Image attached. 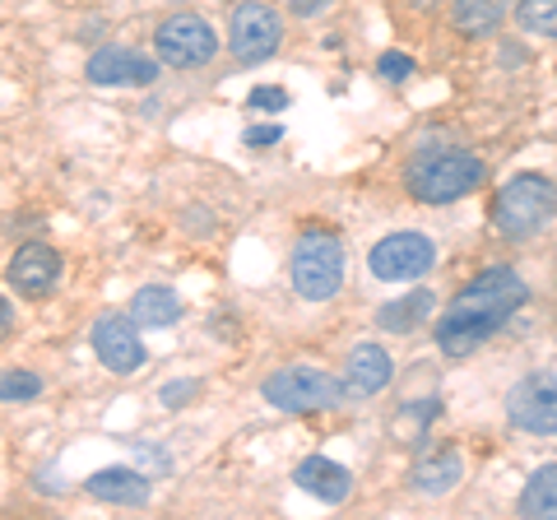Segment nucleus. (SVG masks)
Masks as SVG:
<instances>
[{
  "instance_id": "obj_1",
  "label": "nucleus",
  "mask_w": 557,
  "mask_h": 520,
  "mask_svg": "<svg viewBox=\"0 0 557 520\" xmlns=\"http://www.w3.org/2000/svg\"><path fill=\"white\" fill-rule=\"evenodd\" d=\"M525 293L530 288L520 284V274L507 265L474 274V280L456 293V302L446 307V317L437 321V349L446 358H469L483 339H493L502 325L516 317Z\"/></svg>"
},
{
  "instance_id": "obj_2",
  "label": "nucleus",
  "mask_w": 557,
  "mask_h": 520,
  "mask_svg": "<svg viewBox=\"0 0 557 520\" xmlns=\"http://www.w3.org/2000/svg\"><path fill=\"white\" fill-rule=\"evenodd\" d=\"M479 182H483V159H474V153H465V149H450V145L423 149L405 163L409 196L423 205H450V200L469 196V190H479Z\"/></svg>"
},
{
  "instance_id": "obj_3",
  "label": "nucleus",
  "mask_w": 557,
  "mask_h": 520,
  "mask_svg": "<svg viewBox=\"0 0 557 520\" xmlns=\"http://www.w3.org/2000/svg\"><path fill=\"white\" fill-rule=\"evenodd\" d=\"M557 214V186L548 177H539V172H520L502 186V196L493 205V223L502 237L511 242H525L534 233H544Z\"/></svg>"
},
{
  "instance_id": "obj_4",
  "label": "nucleus",
  "mask_w": 557,
  "mask_h": 520,
  "mask_svg": "<svg viewBox=\"0 0 557 520\" xmlns=\"http://www.w3.org/2000/svg\"><path fill=\"white\" fill-rule=\"evenodd\" d=\"M344 284V242L325 228H311L293 247V288L307 302H330Z\"/></svg>"
},
{
  "instance_id": "obj_5",
  "label": "nucleus",
  "mask_w": 557,
  "mask_h": 520,
  "mask_svg": "<svg viewBox=\"0 0 557 520\" xmlns=\"http://www.w3.org/2000/svg\"><path fill=\"white\" fill-rule=\"evenodd\" d=\"M260 395H265V405L284 409V413H311V409H335L348 395V386H339V381L321 368H302L298 362V368L265 376Z\"/></svg>"
},
{
  "instance_id": "obj_6",
  "label": "nucleus",
  "mask_w": 557,
  "mask_h": 520,
  "mask_svg": "<svg viewBox=\"0 0 557 520\" xmlns=\"http://www.w3.org/2000/svg\"><path fill=\"white\" fill-rule=\"evenodd\" d=\"M153 47H159V57L168 65H177V71H196V65L214 61L219 33L209 28V20H200V14H172V20H163L159 33H153Z\"/></svg>"
},
{
  "instance_id": "obj_7",
  "label": "nucleus",
  "mask_w": 557,
  "mask_h": 520,
  "mask_svg": "<svg viewBox=\"0 0 557 520\" xmlns=\"http://www.w3.org/2000/svg\"><path fill=\"white\" fill-rule=\"evenodd\" d=\"M368 265L381 284H405V280H423V274L437 265V247L423 237V233H391L381 237Z\"/></svg>"
},
{
  "instance_id": "obj_8",
  "label": "nucleus",
  "mask_w": 557,
  "mask_h": 520,
  "mask_svg": "<svg viewBox=\"0 0 557 520\" xmlns=\"http://www.w3.org/2000/svg\"><path fill=\"white\" fill-rule=\"evenodd\" d=\"M278 42H284V24H278V14L270 5L247 0V5L233 10V20H228V51L242 65L270 61L278 51Z\"/></svg>"
},
{
  "instance_id": "obj_9",
  "label": "nucleus",
  "mask_w": 557,
  "mask_h": 520,
  "mask_svg": "<svg viewBox=\"0 0 557 520\" xmlns=\"http://www.w3.org/2000/svg\"><path fill=\"white\" fill-rule=\"evenodd\" d=\"M89 339H94L98 362L108 372H116V376H135L149 362L145 339H139V325L131 317H121V311H102V317L94 321Z\"/></svg>"
},
{
  "instance_id": "obj_10",
  "label": "nucleus",
  "mask_w": 557,
  "mask_h": 520,
  "mask_svg": "<svg viewBox=\"0 0 557 520\" xmlns=\"http://www.w3.org/2000/svg\"><path fill=\"white\" fill-rule=\"evenodd\" d=\"M507 419L520 432L553 437V432H557V376L534 372L525 381H516V386L507 391Z\"/></svg>"
},
{
  "instance_id": "obj_11",
  "label": "nucleus",
  "mask_w": 557,
  "mask_h": 520,
  "mask_svg": "<svg viewBox=\"0 0 557 520\" xmlns=\"http://www.w3.org/2000/svg\"><path fill=\"white\" fill-rule=\"evenodd\" d=\"M5 280L14 293H24V298H47L61 280V256L51 247H42V242H28V247L14 251Z\"/></svg>"
},
{
  "instance_id": "obj_12",
  "label": "nucleus",
  "mask_w": 557,
  "mask_h": 520,
  "mask_svg": "<svg viewBox=\"0 0 557 520\" xmlns=\"http://www.w3.org/2000/svg\"><path fill=\"white\" fill-rule=\"evenodd\" d=\"M84 493L108 502V507H145L149 502V474L131 470V465H112V470H98L89 483H84Z\"/></svg>"
},
{
  "instance_id": "obj_13",
  "label": "nucleus",
  "mask_w": 557,
  "mask_h": 520,
  "mask_svg": "<svg viewBox=\"0 0 557 520\" xmlns=\"http://www.w3.org/2000/svg\"><path fill=\"white\" fill-rule=\"evenodd\" d=\"M89 79L108 84V89H121V84H153L159 79V65L145 61L139 51L108 47V51H98V57L89 61Z\"/></svg>"
},
{
  "instance_id": "obj_14",
  "label": "nucleus",
  "mask_w": 557,
  "mask_h": 520,
  "mask_svg": "<svg viewBox=\"0 0 557 520\" xmlns=\"http://www.w3.org/2000/svg\"><path fill=\"white\" fill-rule=\"evenodd\" d=\"M298 488L302 493H311V497H321V502H330V507H339V502L354 493V474L344 470V465H335V460H325V456H307L302 465H298Z\"/></svg>"
},
{
  "instance_id": "obj_15",
  "label": "nucleus",
  "mask_w": 557,
  "mask_h": 520,
  "mask_svg": "<svg viewBox=\"0 0 557 520\" xmlns=\"http://www.w3.org/2000/svg\"><path fill=\"white\" fill-rule=\"evenodd\" d=\"M391 376H395V362H391V354L381 349V344H358V349L348 354V391L354 395L386 391Z\"/></svg>"
},
{
  "instance_id": "obj_16",
  "label": "nucleus",
  "mask_w": 557,
  "mask_h": 520,
  "mask_svg": "<svg viewBox=\"0 0 557 520\" xmlns=\"http://www.w3.org/2000/svg\"><path fill=\"white\" fill-rule=\"evenodd\" d=\"M437 311V298H432L428 288H418V293H405V298H395L376 311V325L381 331H395V335H413V331H423L428 317Z\"/></svg>"
},
{
  "instance_id": "obj_17",
  "label": "nucleus",
  "mask_w": 557,
  "mask_h": 520,
  "mask_svg": "<svg viewBox=\"0 0 557 520\" xmlns=\"http://www.w3.org/2000/svg\"><path fill=\"white\" fill-rule=\"evenodd\" d=\"M177 317H182V298L172 288H163V284L139 288L135 302H131V321L139 325V331H168Z\"/></svg>"
},
{
  "instance_id": "obj_18",
  "label": "nucleus",
  "mask_w": 557,
  "mask_h": 520,
  "mask_svg": "<svg viewBox=\"0 0 557 520\" xmlns=\"http://www.w3.org/2000/svg\"><path fill=\"white\" fill-rule=\"evenodd\" d=\"M460 479H465V460L456 456V450H437V456H428L413 470V488L428 493V497H446Z\"/></svg>"
},
{
  "instance_id": "obj_19",
  "label": "nucleus",
  "mask_w": 557,
  "mask_h": 520,
  "mask_svg": "<svg viewBox=\"0 0 557 520\" xmlns=\"http://www.w3.org/2000/svg\"><path fill=\"white\" fill-rule=\"evenodd\" d=\"M507 24V0H456V28L465 38H487Z\"/></svg>"
},
{
  "instance_id": "obj_20",
  "label": "nucleus",
  "mask_w": 557,
  "mask_h": 520,
  "mask_svg": "<svg viewBox=\"0 0 557 520\" xmlns=\"http://www.w3.org/2000/svg\"><path fill=\"white\" fill-rule=\"evenodd\" d=\"M516 507L520 516H557V465H539Z\"/></svg>"
},
{
  "instance_id": "obj_21",
  "label": "nucleus",
  "mask_w": 557,
  "mask_h": 520,
  "mask_svg": "<svg viewBox=\"0 0 557 520\" xmlns=\"http://www.w3.org/2000/svg\"><path fill=\"white\" fill-rule=\"evenodd\" d=\"M516 20L525 33H539V38H557V0H520Z\"/></svg>"
},
{
  "instance_id": "obj_22",
  "label": "nucleus",
  "mask_w": 557,
  "mask_h": 520,
  "mask_svg": "<svg viewBox=\"0 0 557 520\" xmlns=\"http://www.w3.org/2000/svg\"><path fill=\"white\" fill-rule=\"evenodd\" d=\"M42 395V376L38 372H0V405H20V400H38Z\"/></svg>"
},
{
  "instance_id": "obj_23",
  "label": "nucleus",
  "mask_w": 557,
  "mask_h": 520,
  "mask_svg": "<svg viewBox=\"0 0 557 520\" xmlns=\"http://www.w3.org/2000/svg\"><path fill=\"white\" fill-rule=\"evenodd\" d=\"M247 108H251V112H284V108H288V94L274 89V84H260V89L247 94Z\"/></svg>"
},
{
  "instance_id": "obj_24",
  "label": "nucleus",
  "mask_w": 557,
  "mask_h": 520,
  "mask_svg": "<svg viewBox=\"0 0 557 520\" xmlns=\"http://www.w3.org/2000/svg\"><path fill=\"white\" fill-rule=\"evenodd\" d=\"M376 71H381V79H391V84H405V79L413 75V61L405 57V51H386V57L376 61Z\"/></svg>"
},
{
  "instance_id": "obj_25",
  "label": "nucleus",
  "mask_w": 557,
  "mask_h": 520,
  "mask_svg": "<svg viewBox=\"0 0 557 520\" xmlns=\"http://www.w3.org/2000/svg\"><path fill=\"white\" fill-rule=\"evenodd\" d=\"M135 456H139V460H145V470H149V479H153V474H168V470H172V460H168V456H163V450H159V446H153V442H139V446H135Z\"/></svg>"
},
{
  "instance_id": "obj_26",
  "label": "nucleus",
  "mask_w": 557,
  "mask_h": 520,
  "mask_svg": "<svg viewBox=\"0 0 557 520\" xmlns=\"http://www.w3.org/2000/svg\"><path fill=\"white\" fill-rule=\"evenodd\" d=\"M196 391H200L196 381H172V386H163V391H159V400H163L168 409H182V405H186Z\"/></svg>"
},
{
  "instance_id": "obj_27",
  "label": "nucleus",
  "mask_w": 557,
  "mask_h": 520,
  "mask_svg": "<svg viewBox=\"0 0 557 520\" xmlns=\"http://www.w3.org/2000/svg\"><path fill=\"white\" fill-rule=\"evenodd\" d=\"M278 135H284L278 126H251L247 135H242V140H247L251 149H270V145H278Z\"/></svg>"
},
{
  "instance_id": "obj_28",
  "label": "nucleus",
  "mask_w": 557,
  "mask_h": 520,
  "mask_svg": "<svg viewBox=\"0 0 557 520\" xmlns=\"http://www.w3.org/2000/svg\"><path fill=\"white\" fill-rule=\"evenodd\" d=\"M335 0H288V10L298 14V20H317V14H325Z\"/></svg>"
},
{
  "instance_id": "obj_29",
  "label": "nucleus",
  "mask_w": 557,
  "mask_h": 520,
  "mask_svg": "<svg viewBox=\"0 0 557 520\" xmlns=\"http://www.w3.org/2000/svg\"><path fill=\"white\" fill-rule=\"evenodd\" d=\"M14 331V307L5 302V298H0V339H5Z\"/></svg>"
},
{
  "instance_id": "obj_30",
  "label": "nucleus",
  "mask_w": 557,
  "mask_h": 520,
  "mask_svg": "<svg viewBox=\"0 0 557 520\" xmlns=\"http://www.w3.org/2000/svg\"><path fill=\"white\" fill-rule=\"evenodd\" d=\"M413 5H442V0H413Z\"/></svg>"
}]
</instances>
